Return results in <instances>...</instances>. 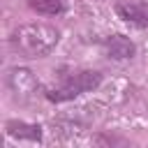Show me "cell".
Masks as SVG:
<instances>
[{"label": "cell", "mask_w": 148, "mask_h": 148, "mask_svg": "<svg viewBox=\"0 0 148 148\" xmlns=\"http://www.w3.org/2000/svg\"><path fill=\"white\" fill-rule=\"evenodd\" d=\"M60 42V30L51 23H23L14 28L9 44L23 58H44Z\"/></svg>", "instance_id": "1"}, {"label": "cell", "mask_w": 148, "mask_h": 148, "mask_svg": "<svg viewBox=\"0 0 148 148\" xmlns=\"http://www.w3.org/2000/svg\"><path fill=\"white\" fill-rule=\"evenodd\" d=\"M102 83V74L95 72V69H83V72H76V74H69L67 79H62L56 88H51L46 92V99L49 102H67V99H74L83 92H90L95 90L97 86Z\"/></svg>", "instance_id": "2"}, {"label": "cell", "mask_w": 148, "mask_h": 148, "mask_svg": "<svg viewBox=\"0 0 148 148\" xmlns=\"http://www.w3.org/2000/svg\"><path fill=\"white\" fill-rule=\"evenodd\" d=\"M5 86L14 102H30L39 90V81L28 67H12L5 76Z\"/></svg>", "instance_id": "3"}, {"label": "cell", "mask_w": 148, "mask_h": 148, "mask_svg": "<svg viewBox=\"0 0 148 148\" xmlns=\"http://www.w3.org/2000/svg\"><path fill=\"white\" fill-rule=\"evenodd\" d=\"M102 46H104V53L109 58H113V60H130L136 53L134 42L130 37H125V35H111V37H106L102 42Z\"/></svg>", "instance_id": "4"}, {"label": "cell", "mask_w": 148, "mask_h": 148, "mask_svg": "<svg viewBox=\"0 0 148 148\" xmlns=\"http://www.w3.org/2000/svg\"><path fill=\"white\" fill-rule=\"evenodd\" d=\"M116 12L123 21L139 25V28H148V5L139 2V0H130V2H118Z\"/></svg>", "instance_id": "5"}, {"label": "cell", "mask_w": 148, "mask_h": 148, "mask_svg": "<svg viewBox=\"0 0 148 148\" xmlns=\"http://www.w3.org/2000/svg\"><path fill=\"white\" fill-rule=\"evenodd\" d=\"M9 136L16 139H28V141H42V127L32 125V123H23V120H7L5 125Z\"/></svg>", "instance_id": "6"}, {"label": "cell", "mask_w": 148, "mask_h": 148, "mask_svg": "<svg viewBox=\"0 0 148 148\" xmlns=\"http://www.w3.org/2000/svg\"><path fill=\"white\" fill-rule=\"evenodd\" d=\"M28 7L42 16H58L65 12V0H28Z\"/></svg>", "instance_id": "7"}]
</instances>
